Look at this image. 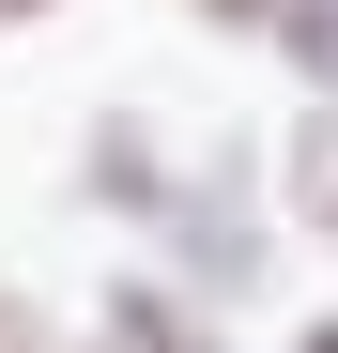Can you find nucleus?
<instances>
[{"label":"nucleus","mask_w":338,"mask_h":353,"mask_svg":"<svg viewBox=\"0 0 338 353\" xmlns=\"http://www.w3.org/2000/svg\"><path fill=\"white\" fill-rule=\"evenodd\" d=\"M261 46L292 62V92H323V108H338V0H277V16H261Z\"/></svg>","instance_id":"obj_5"},{"label":"nucleus","mask_w":338,"mask_h":353,"mask_svg":"<svg viewBox=\"0 0 338 353\" xmlns=\"http://www.w3.org/2000/svg\"><path fill=\"white\" fill-rule=\"evenodd\" d=\"M261 185H277V230L338 261V108L323 92H292V123L261 139Z\"/></svg>","instance_id":"obj_4"},{"label":"nucleus","mask_w":338,"mask_h":353,"mask_svg":"<svg viewBox=\"0 0 338 353\" xmlns=\"http://www.w3.org/2000/svg\"><path fill=\"white\" fill-rule=\"evenodd\" d=\"M77 353H246V338L215 323L200 292H169L154 261H123V276H108L92 307H77Z\"/></svg>","instance_id":"obj_3"},{"label":"nucleus","mask_w":338,"mask_h":353,"mask_svg":"<svg viewBox=\"0 0 338 353\" xmlns=\"http://www.w3.org/2000/svg\"><path fill=\"white\" fill-rule=\"evenodd\" d=\"M169 169H185V123H154V108H92V139H77V169H62V200L92 215V230H139L169 215Z\"/></svg>","instance_id":"obj_2"},{"label":"nucleus","mask_w":338,"mask_h":353,"mask_svg":"<svg viewBox=\"0 0 338 353\" xmlns=\"http://www.w3.org/2000/svg\"><path fill=\"white\" fill-rule=\"evenodd\" d=\"M185 16H200L215 46H261V16H277V0H185Z\"/></svg>","instance_id":"obj_7"},{"label":"nucleus","mask_w":338,"mask_h":353,"mask_svg":"<svg viewBox=\"0 0 338 353\" xmlns=\"http://www.w3.org/2000/svg\"><path fill=\"white\" fill-rule=\"evenodd\" d=\"M139 261H154L169 292H200L215 323L277 307L292 230H277V185H261V139H246V123H185V169H169V215L139 230Z\"/></svg>","instance_id":"obj_1"},{"label":"nucleus","mask_w":338,"mask_h":353,"mask_svg":"<svg viewBox=\"0 0 338 353\" xmlns=\"http://www.w3.org/2000/svg\"><path fill=\"white\" fill-rule=\"evenodd\" d=\"M46 16H62V0H0V46H16V31H46Z\"/></svg>","instance_id":"obj_8"},{"label":"nucleus","mask_w":338,"mask_h":353,"mask_svg":"<svg viewBox=\"0 0 338 353\" xmlns=\"http://www.w3.org/2000/svg\"><path fill=\"white\" fill-rule=\"evenodd\" d=\"M0 353H77V323H62V307H31V292H0Z\"/></svg>","instance_id":"obj_6"},{"label":"nucleus","mask_w":338,"mask_h":353,"mask_svg":"<svg viewBox=\"0 0 338 353\" xmlns=\"http://www.w3.org/2000/svg\"><path fill=\"white\" fill-rule=\"evenodd\" d=\"M292 353H338V307H308V323H292Z\"/></svg>","instance_id":"obj_9"}]
</instances>
